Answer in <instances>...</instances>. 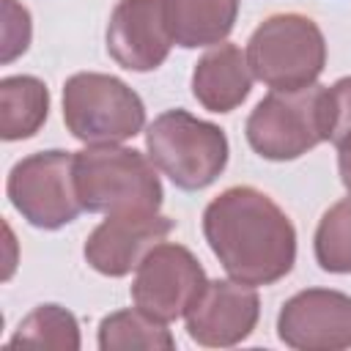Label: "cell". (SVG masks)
Listing matches in <instances>:
<instances>
[{
	"instance_id": "5b68a950",
	"label": "cell",
	"mask_w": 351,
	"mask_h": 351,
	"mask_svg": "<svg viewBox=\"0 0 351 351\" xmlns=\"http://www.w3.org/2000/svg\"><path fill=\"white\" fill-rule=\"evenodd\" d=\"M63 121L80 143L110 145L140 134L145 104L123 80L101 71H80L63 85Z\"/></svg>"
},
{
	"instance_id": "7c38bea8",
	"label": "cell",
	"mask_w": 351,
	"mask_h": 351,
	"mask_svg": "<svg viewBox=\"0 0 351 351\" xmlns=\"http://www.w3.org/2000/svg\"><path fill=\"white\" fill-rule=\"evenodd\" d=\"M173 47L165 0H118L107 22V55L126 71L159 69Z\"/></svg>"
},
{
	"instance_id": "9a60e30c",
	"label": "cell",
	"mask_w": 351,
	"mask_h": 351,
	"mask_svg": "<svg viewBox=\"0 0 351 351\" xmlns=\"http://www.w3.org/2000/svg\"><path fill=\"white\" fill-rule=\"evenodd\" d=\"M49 115V90L38 77L14 74L0 80V137L27 140Z\"/></svg>"
},
{
	"instance_id": "44dd1931",
	"label": "cell",
	"mask_w": 351,
	"mask_h": 351,
	"mask_svg": "<svg viewBox=\"0 0 351 351\" xmlns=\"http://www.w3.org/2000/svg\"><path fill=\"white\" fill-rule=\"evenodd\" d=\"M337 170H340L343 186H346L348 195H351V151H340V156H337Z\"/></svg>"
},
{
	"instance_id": "7a4b0ae2",
	"label": "cell",
	"mask_w": 351,
	"mask_h": 351,
	"mask_svg": "<svg viewBox=\"0 0 351 351\" xmlns=\"http://www.w3.org/2000/svg\"><path fill=\"white\" fill-rule=\"evenodd\" d=\"M74 184L82 208L93 214L159 211L165 197L151 156L118 143L77 151Z\"/></svg>"
},
{
	"instance_id": "5bb4252c",
	"label": "cell",
	"mask_w": 351,
	"mask_h": 351,
	"mask_svg": "<svg viewBox=\"0 0 351 351\" xmlns=\"http://www.w3.org/2000/svg\"><path fill=\"white\" fill-rule=\"evenodd\" d=\"M239 16V0H165L173 44L184 49L222 44Z\"/></svg>"
},
{
	"instance_id": "3957f363",
	"label": "cell",
	"mask_w": 351,
	"mask_h": 351,
	"mask_svg": "<svg viewBox=\"0 0 351 351\" xmlns=\"http://www.w3.org/2000/svg\"><path fill=\"white\" fill-rule=\"evenodd\" d=\"M151 162L186 192L214 184L228 165V137L217 123L195 118L186 110H167L145 132Z\"/></svg>"
},
{
	"instance_id": "52a82bcc",
	"label": "cell",
	"mask_w": 351,
	"mask_h": 351,
	"mask_svg": "<svg viewBox=\"0 0 351 351\" xmlns=\"http://www.w3.org/2000/svg\"><path fill=\"white\" fill-rule=\"evenodd\" d=\"M5 192L22 219L41 230H58L85 211L74 184V154L58 148L19 159L8 173Z\"/></svg>"
},
{
	"instance_id": "ac0fdd59",
	"label": "cell",
	"mask_w": 351,
	"mask_h": 351,
	"mask_svg": "<svg viewBox=\"0 0 351 351\" xmlns=\"http://www.w3.org/2000/svg\"><path fill=\"white\" fill-rule=\"evenodd\" d=\"M315 261L324 271L351 274V195L329 206L315 228Z\"/></svg>"
},
{
	"instance_id": "ffe728a7",
	"label": "cell",
	"mask_w": 351,
	"mask_h": 351,
	"mask_svg": "<svg viewBox=\"0 0 351 351\" xmlns=\"http://www.w3.org/2000/svg\"><path fill=\"white\" fill-rule=\"evenodd\" d=\"M5 5V25H3V63H11L16 55H22L30 44V14L16 0H3Z\"/></svg>"
},
{
	"instance_id": "8fae6325",
	"label": "cell",
	"mask_w": 351,
	"mask_h": 351,
	"mask_svg": "<svg viewBox=\"0 0 351 351\" xmlns=\"http://www.w3.org/2000/svg\"><path fill=\"white\" fill-rule=\"evenodd\" d=\"M176 228L170 217L156 211H118L107 214L85 241V261L104 277H123L140 266V261L167 239Z\"/></svg>"
},
{
	"instance_id": "277c9868",
	"label": "cell",
	"mask_w": 351,
	"mask_h": 351,
	"mask_svg": "<svg viewBox=\"0 0 351 351\" xmlns=\"http://www.w3.org/2000/svg\"><path fill=\"white\" fill-rule=\"evenodd\" d=\"M247 63L252 77L271 90H299L321 77L326 66V41L310 16L274 14L252 30Z\"/></svg>"
},
{
	"instance_id": "ba28073f",
	"label": "cell",
	"mask_w": 351,
	"mask_h": 351,
	"mask_svg": "<svg viewBox=\"0 0 351 351\" xmlns=\"http://www.w3.org/2000/svg\"><path fill=\"white\" fill-rule=\"evenodd\" d=\"M206 285L200 261L181 244H156L137 266L132 282V299L140 310L159 321L181 318Z\"/></svg>"
},
{
	"instance_id": "9c48e42d",
	"label": "cell",
	"mask_w": 351,
	"mask_h": 351,
	"mask_svg": "<svg viewBox=\"0 0 351 351\" xmlns=\"http://www.w3.org/2000/svg\"><path fill=\"white\" fill-rule=\"evenodd\" d=\"M277 335L299 351L351 348V296L332 288L293 293L277 315Z\"/></svg>"
},
{
	"instance_id": "d6986e66",
	"label": "cell",
	"mask_w": 351,
	"mask_h": 351,
	"mask_svg": "<svg viewBox=\"0 0 351 351\" xmlns=\"http://www.w3.org/2000/svg\"><path fill=\"white\" fill-rule=\"evenodd\" d=\"M324 132L337 151H351V77L324 90Z\"/></svg>"
},
{
	"instance_id": "30bf717a",
	"label": "cell",
	"mask_w": 351,
	"mask_h": 351,
	"mask_svg": "<svg viewBox=\"0 0 351 351\" xmlns=\"http://www.w3.org/2000/svg\"><path fill=\"white\" fill-rule=\"evenodd\" d=\"M186 332L206 348H228L247 340L261 318L255 285L239 280H206L203 291L184 313Z\"/></svg>"
},
{
	"instance_id": "6da1fadb",
	"label": "cell",
	"mask_w": 351,
	"mask_h": 351,
	"mask_svg": "<svg viewBox=\"0 0 351 351\" xmlns=\"http://www.w3.org/2000/svg\"><path fill=\"white\" fill-rule=\"evenodd\" d=\"M203 236L222 269L247 285L282 280L296 261V228L255 186H230L203 211Z\"/></svg>"
},
{
	"instance_id": "8992f818",
	"label": "cell",
	"mask_w": 351,
	"mask_h": 351,
	"mask_svg": "<svg viewBox=\"0 0 351 351\" xmlns=\"http://www.w3.org/2000/svg\"><path fill=\"white\" fill-rule=\"evenodd\" d=\"M324 85L313 82L263 96L244 126L250 148L269 162H291L324 143Z\"/></svg>"
},
{
	"instance_id": "2e32d148",
	"label": "cell",
	"mask_w": 351,
	"mask_h": 351,
	"mask_svg": "<svg viewBox=\"0 0 351 351\" xmlns=\"http://www.w3.org/2000/svg\"><path fill=\"white\" fill-rule=\"evenodd\" d=\"M99 348L101 351H170L176 348V337L165 326V321L148 315L137 304L129 310H118L101 318L99 324Z\"/></svg>"
},
{
	"instance_id": "e0dca14e",
	"label": "cell",
	"mask_w": 351,
	"mask_h": 351,
	"mask_svg": "<svg viewBox=\"0 0 351 351\" xmlns=\"http://www.w3.org/2000/svg\"><path fill=\"white\" fill-rule=\"evenodd\" d=\"M5 348H55L77 351L80 348V324L74 313L60 304H38L16 326Z\"/></svg>"
},
{
	"instance_id": "4fadbf2b",
	"label": "cell",
	"mask_w": 351,
	"mask_h": 351,
	"mask_svg": "<svg viewBox=\"0 0 351 351\" xmlns=\"http://www.w3.org/2000/svg\"><path fill=\"white\" fill-rule=\"evenodd\" d=\"M252 90V69L247 63V52L236 44L211 47L192 71V96L208 112H230L236 110Z\"/></svg>"
}]
</instances>
